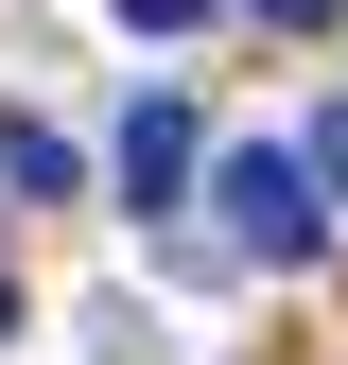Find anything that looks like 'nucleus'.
<instances>
[{
	"label": "nucleus",
	"instance_id": "obj_1",
	"mask_svg": "<svg viewBox=\"0 0 348 365\" xmlns=\"http://www.w3.org/2000/svg\"><path fill=\"white\" fill-rule=\"evenodd\" d=\"M227 244H244V261H314V244H331V192H314V157L244 140V157H227Z\"/></svg>",
	"mask_w": 348,
	"mask_h": 365
},
{
	"label": "nucleus",
	"instance_id": "obj_2",
	"mask_svg": "<svg viewBox=\"0 0 348 365\" xmlns=\"http://www.w3.org/2000/svg\"><path fill=\"white\" fill-rule=\"evenodd\" d=\"M105 157H122V209H174V192H192V157H209V140H192V105H174V87H140Z\"/></svg>",
	"mask_w": 348,
	"mask_h": 365
},
{
	"label": "nucleus",
	"instance_id": "obj_3",
	"mask_svg": "<svg viewBox=\"0 0 348 365\" xmlns=\"http://www.w3.org/2000/svg\"><path fill=\"white\" fill-rule=\"evenodd\" d=\"M70 192V140H35V122H0V209H53Z\"/></svg>",
	"mask_w": 348,
	"mask_h": 365
},
{
	"label": "nucleus",
	"instance_id": "obj_4",
	"mask_svg": "<svg viewBox=\"0 0 348 365\" xmlns=\"http://www.w3.org/2000/svg\"><path fill=\"white\" fill-rule=\"evenodd\" d=\"M314 192H331V209H348V105H331V122H314Z\"/></svg>",
	"mask_w": 348,
	"mask_h": 365
},
{
	"label": "nucleus",
	"instance_id": "obj_5",
	"mask_svg": "<svg viewBox=\"0 0 348 365\" xmlns=\"http://www.w3.org/2000/svg\"><path fill=\"white\" fill-rule=\"evenodd\" d=\"M244 18H279V35H331V18H348V0H244Z\"/></svg>",
	"mask_w": 348,
	"mask_h": 365
},
{
	"label": "nucleus",
	"instance_id": "obj_6",
	"mask_svg": "<svg viewBox=\"0 0 348 365\" xmlns=\"http://www.w3.org/2000/svg\"><path fill=\"white\" fill-rule=\"evenodd\" d=\"M122 18H140V35H192V18H209V0H122Z\"/></svg>",
	"mask_w": 348,
	"mask_h": 365
},
{
	"label": "nucleus",
	"instance_id": "obj_7",
	"mask_svg": "<svg viewBox=\"0 0 348 365\" xmlns=\"http://www.w3.org/2000/svg\"><path fill=\"white\" fill-rule=\"evenodd\" d=\"M0 348H18V279H0Z\"/></svg>",
	"mask_w": 348,
	"mask_h": 365
}]
</instances>
